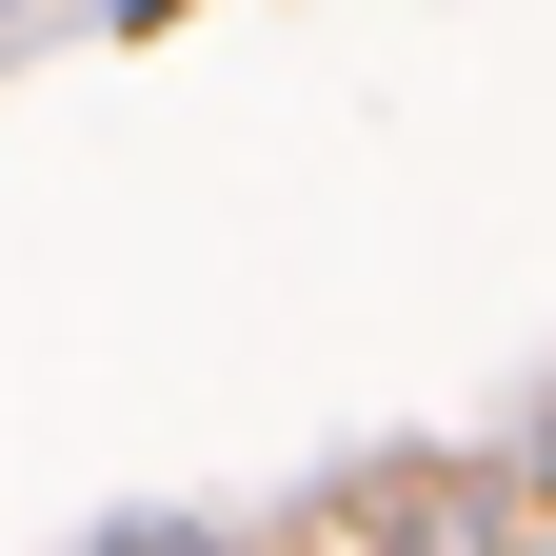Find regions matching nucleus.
<instances>
[{"mask_svg":"<svg viewBox=\"0 0 556 556\" xmlns=\"http://www.w3.org/2000/svg\"><path fill=\"white\" fill-rule=\"evenodd\" d=\"M80 556H239V536H219V517H179V497H160V517H100Z\"/></svg>","mask_w":556,"mask_h":556,"instance_id":"1","label":"nucleus"}]
</instances>
